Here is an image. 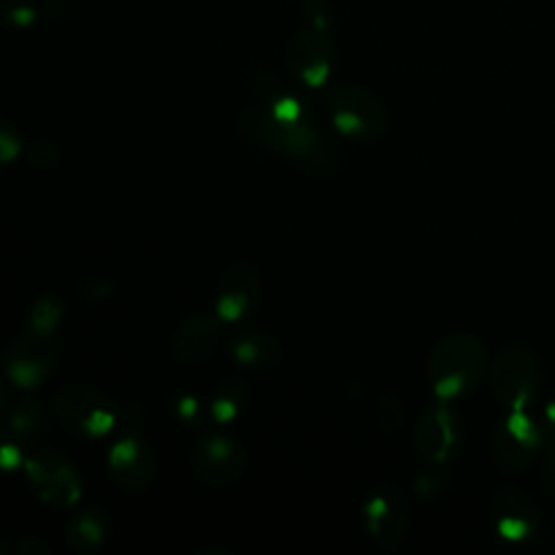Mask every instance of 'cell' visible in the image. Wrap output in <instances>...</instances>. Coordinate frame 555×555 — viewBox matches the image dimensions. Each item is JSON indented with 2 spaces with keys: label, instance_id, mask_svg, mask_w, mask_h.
I'll list each match as a JSON object with an SVG mask.
<instances>
[{
  "label": "cell",
  "instance_id": "484cf974",
  "mask_svg": "<svg viewBox=\"0 0 555 555\" xmlns=\"http://www.w3.org/2000/svg\"><path fill=\"white\" fill-rule=\"evenodd\" d=\"M24 152L20 130L4 117H0V167L13 163Z\"/></svg>",
  "mask_w": 555,
  "mask_h": 555
},
{
  "label": "cell",
  "instance_id": "83f0119b",
  "mask_svg": "<svg viewBox=\"0 0 555 555\" xmlns=\"http://www.w3.org/2000/svg\"><path fill=\"white\" fill-rule=\"evenodd\" d=\"M15 551L20 555H50L52 553V546L41 540V538H35V535H26V538H20L17 544H15Z\"/></svg>",
  "mask_w": 555,
  "mask_h": 555
},
{
  "label": "cell",
  "instance_id": "2e32d148",
  "mask_svg": "<svg viewBox=\"0 0 555 555\" xmlns=\"http://www.w3.org/2000/svg\"><path fill=\"white\" fill-rule=\"evenodd\" d=\"M221 319L212 314L184 317L171 336V356L184 366L206 362L219 347Z\"/></svg>",
  "mask_w": 555,
  "mask_h": 555
},
{
  "label": "cell",
  "instance_id": "52a82bcc",
  "mask_svg": "<svg viewBox=\"0 0 555 555\" xmlns=\"http://www.w3.org/2000/svg\"><path fill=\"white\" fill-rule=\"evenodd\" d=\"M488 379L492 397L501 408L525 410L540 388V360L527 347H505L490 364Z\"/></svg>",
  "mask_w": 555,
  "mask_h": 555
},
{
  "label": "cell",
  "instance_id": "7c38bea8",
  "mask_svg": "<svg viewBox=\"0 0 555 555\" xmlns=\"http://www.w3.org/2000/svg\"><path fill=\"white\" fill-rule=\"evenodd\" d=\"M191 468L208 486H230L245 475L247 451L234 436L206 431L191 447Z\"/></svg>",
  "mask_w": 555,
  "mask_h": 555
},
{
  "label": "cell",
  "instance_id": "d4e9b609",
  "mask_svg": "<svg viewBox=\"0 0 555 555\" xmlns=\"http://www.w3.org/2000/svg\"><path fill=\"white\" fill-rule=\"evenodd\" d=\"M17 466H24L22 440L9 427L0 425V473L15 470Z\"/></svg>",
  "mask_w": 555,
  "mask_h": 555
},
{
  "label": "cell",
  "instance_id": "d6986e66",
  "mask_svg": "<svg viewBox=\"0 0 555 555\" xmlns=\"http://www.w3.org/2000/svg\"><path fill=\"white\" fill-rule=\"evenodd\" d=\"M7 427L24 442H33L37 438L43 436V431L48 429V414L41 401H37L35 397L22 399L20 403H15L7 416Z\"/></svg>",
  "mask_w": 555,
  "mask_h": 555
},
{
  "label": "cell",
  "instance_id": "3957f363",
  "mask_svg": "<svg viewBox=\"0 0 555 555\" xmlns=\"http://www.w3.org/2000/svg\"><path fill=\"white\" fill-rule=\"evenodd\" d=\"M325 108L336 130L358 143L384 139L390 126L384 102L362 85H334L325 93Z\"/></svg>",
  "mask_w": 555,
  "mask_h": 555
},
{
  "label": "cell",
  "instance_id": "5b68a950",
  "mask_svg": "<svg viewBox=\"0 0 555 555\" xmlns=\"http://www.w3.org/2000/svg\"><path fill=\"white\" fill-rule=\"evenodd\" d=\"M24 473L35 496L56 512L76 507L82 499V477L74 462L56 449L43 447L24 457Z\"/></svg>",
  "mask_w": 555,
  "mask_h": 555
},
{
  "label": "cell",
  "instance_id": "ffe728a7",
  "mask_svg": "<svg viewBox=\"0 0 555 555\" xmlns=\"http://www.w3.org/2000/svg\"><path fill=\"white\" fill-rule=\"evenodd\" d=\"M249 388L241 377H225L210 397V416L217 423L234 421L247 405Z\"/></svg>",
  "mask_w": 555,
  "mask_h": 555
},
{
  "label": "cell",
  "instance_id": "e0dca14e",
  "mask_svg": "<svg viewBox=\"0 0 555 555\" xmlns=\"http://www.w3.org/2000/svg\"><path fill=\"white\" fill-rule=\"evenodd\" d=\"M113 531L111 514L100 505L80 507L63 529V542L74 553H93L102 548Z\"/></svg>",
  "mask_w": 555,
  "mask_h": 555
},
{
  "label": "cell",
  "instance_id": "7a4b0ae2",
  "mask_svg": "<svg viewBox=\"0 0 555 555\" xmlns=\"http://www.w3.org/2000/svg\"><path fill=\"white\" fill-rule=\"evenodd\" d=\"M486 345L470 332L444 334L427 356V379L436 399H457L475 392L488 377Z\"/></svg>",
  "mask_w": 555,
  "mask_h": 555
},
{
  "label": "cell",
  "instance_id": "9a60e30c",
  "mask_svg": "<svg viewBox=\"0 0 555 555\" xmlns=\"http://www.w3.org/2000/svg\"><path fill=\"white\" fill-rule=\"evenodd\" d=\"M488 518L499 538L507 542H525L538 531L540 509L527 492L514 486H503L490 499Z\"/></svg>",
  "mask_w": 555,
  "mask_h": 555
},
{
  "label": "cell",
  "instance_id": "9c48e42d",
  "mask_svg": "<svg viewBox=\"0 0 555 555\" xmlns=\"http://www.w3.org/2000/svg\"><path fill=\"white\" fill-rule=\"evenodd\" d=\"M364 531L371 544L382 553H395L408 535L410 503L395 483L377 486L364 501Z\"/></svg>",
  "mask_w": 555,
  "mask_h": 555
},
{
  "label": "cell",
  "instance_id": "4dcf8cb0",
  "mask_svg": "<svg viewBox=\"0 0 555 555\" xmlns=\"http://www.w3.org/2000/svg\"><path fill=\"white\" fill-rule=\"evenodd\" d=\"M9 386H7V382L0 377V412L2 410H7V405H9Z\"/></svg>",
  "mask_w": 555,
  "mask_h": 555
},
{
  "label": "cell",
  "instance_id": "ba28073f",
  "mask_svg": "<svg viewBox=\"0 0 555 555\" xmlns=\"http://www.w3.org/2000/svg\"><path fill=\"white\" fill-rule=\"evenodd\" d=\"M59 358L61 345L54 334H39L26 330L4 347L2 366L7 379L13 386L22 390H35L52 377Z\"/></svg>",
  "mask_w": 555,
  "mask_h": 555
},
{
  "label": "cell",
  "instance_id": "44dd1931",
  "mask_svg": "<svg viewBox=\"0 0 555 555\" xmlns=\"http://www.w3.org/2000/svg\"><path fill=\"white\" fill-rule=\"evenodd\" d=\"M63 301L54 295H41L28 310L26 317V327L30 332H39V334H54L56 325L63 319Z\"/></svg>",
  "mask_w": 555,
  "mask_h": 555
},
{
  "label": "cell",
  "instance_id": "4316f807",
  "mask_svg": "<svg viewBox=\"0 0 555 555\" xmlns=\"http://www.w3.org/2000/svg\"><path fill=\"white\" fill-rule=\"evenodd\" d=\"M542 436H544V444L553 447L555 444V395L544 403L540 416H538Z\"/></svg>",
  "mask_w": 555,
  "mask_h": 555
},
{
  "label": "cell",
  "instance_id": "ac0fdd59",
  "mask_svg": "<svg viewBox=\"0 0 555 555\" xmlns=\"http://www.w3.org/2000/svg\"><path fill=\"white\" fill-rule=\"evenodd\" d=\"M230 356L238 366L254 369V371H267L275 369L282 358L284 349L282 343L262 330H241L236 332L228 343Z\"/></svg>",
  "mask_w": 555,
  "mask_h": 555
},
{
  "label": "cell",
  "instance_id": "603a6c76",
  "mask_svg": "<svg viewBox=\"0 0 555 555\" xmlns=\"http://www.w3.org/2000/svg\"><path fill=\"white\" fill-rule=\"evenodd\" d=\"M403 418H405V405H403L401 397L384 395L377 399L375 421L382 431H386V434L397 431L403 425Z\"/></svg>",
  "mask_w": 555,
  "mask_h": 555
},
{
  "label": "cell",
  "instance_id": "1f68e13d",
  "mask_svg": "<svg viewBox=\"0 0 555 555\" xmlns=\"http://www.w3.org/2000/svg\"><path fill=\"white\" fill-rule=\"evenodd\" d=\"M11 551V544H9V540L4 538V535H0V555H4V553H9Z\"/></svg>",
  "mask_w": 555,
  "mask_h": 555
},
{
  "label": "cell",
  "instance_id": "277c9868",
  "mask_svg": "<svg viewBox=\"0 0 555 555\" xmlns=\"http://www.w3.org/2000/svg\"><path fill=\"white\" fill-rule=\"evenodd\" d=\"M56 421L74 436L102 438L117 421L115 403L102 390L87 384H65L50 401Z\"/></svg>",
  "mask_w": 555,
  "mask_h": 555
},
{
  "label": "cell",
  "instance_id": "f1b7e54d",
  "mask_svg": "<svg viewBox=\"0 0 555 555\" xmlns=\"http://www.w3.org/2000/svg\"><path fill=\"white\" fill-rule=\"evenodd\" d=\"M540 479H542L544 492L551 494V496H555V444H553V447H546V460H544Z\"/></svg>",
  "mask_w": 555,
  "mask_h": 555
},
{
  "label": "cell",
  "instance_id": "4fadbf2b",
  "mask_svg": "<svg viewBox=\"0 0 555 555\" xmlns=\"http://www.w3.org/2000/svg\"><path fill=\"white\" fill-rule=\"evenodd\" d=\"M262 297V278L254 262L232 260L217 280L215 312L221 321L234 323L254 314Z\"/></svg>",
  "mask_w": 555,
  "mask_h": 555
},
{
  "label": "cell",
  "instance_id": "cb8c5ba5",
  "mask_svg": "<svg viewBox=\"0 0 555 555\" xmlns=\"http://www.w3.org/2000/svg\"><path fill=\"white\" fill-rule=\"evenodd\" d=\"M37 17L30 0H0V20L13 28H28Z\"/></svg>",
  "mask_w": 555,
  "mask_h": 555
},
{
  "label": "cell",
  "instance_id": "5bb4252c",
  "mask_svg": "<svg viewBox=\"0 0 555 555\" xmlns=\"http://www.w3.org/2000/svg\"><path fill=\"white\" fill-rule=\"evenodd\" d=\"M108 468L113 481L126 494L150 490L158 473V460L152 444L137 431L119 436L108 451Z\"/></svg>",
  "mask_w": 555,
  "mask_h": 555
},
{
  "label": "cell",
  "instance_id": "8fae6325",
  "mask_svg": "<svg viewBox=\"0 0 555 555\" xmlns=\"http://www.w3.org/2000/svg\"><path fill=\"white\" fill-rule=\"evenodd\" d=\"M338 50L330 28L306 24L286 46V67L306 87H323L334 67Z\"/></svg>",
  "mask_w": 555,
  "mask_h": 555
},
{
  "label": "cell",
  "instance_id": "30bf717a",
  "mask_svg": "<svg viewBox=\"0 0 555 555\" xmlns=\"http://www.w3.org/2000/svg\"><path fill=\"white\" fill-rule=\"evenodd\" d=\"M462 421L444 399L429 403L414 425V453L425 466L442 468L460 449Z\"/></svg>",
  "mask_w": 555,
  "mask_h": 555
},
{
  "label": "cell",
  "instance_id": "7402d4cb",
  "mask_svg": "<svg viewBox=\"0 0 555 555\" xmlns=\"http://www.w3.org/2000/svg\"><path fill=\"white\" fill-rule=\"evenodd\" d=\"M28 160L30 167L39 169V171H48V169H54L61 160V145L52 139H33L30 143L24 145V152H22Z\"/></svg>",
  "mask_w": 555,
  "mask_h": 555
},
{
  "label": "cell",
  "instance_id": "8992f818",
  "mask_svg": "<svg viewBox=\"0 0 555 555\" xmlns=\"http://www.w3.org/2000/svg\"><path fill=\"white\" fill-rule=\"evenodd\" d=\"M490 457L501 473L518 475L529 470L540 451L546 449L538 418L527 410H509L490 434Z\"/></svg>",
  "mask_w": 555,
  "mask_h": 555
},
{
  "label": "cell",
  "instance_id": "6da1fadb",
  "mask_svg": "<svg viewBox=\"0 0 555 555\" xmlns=\"http://www.w3.org/2000/svg\"><path fill=\"white\" fill-rule=\"evenodd\" d=\"M238 128L249 141L308 171L325 173L336 167L334 145L306 115H280L262 102H251L238 111Z\"/></svg>",
  "mask_w": 555,
  "mask_h": 555
},
{
  "label": "cell",
  "instance_id": "f546056e",
  "mask_svg": "<svg viewBox=\"0 0 555 555\" xmlns=\"http://www.w3.org/2000/svg\"><path fill=\"white\" fill-rule=\"evenodd\" d=\"M180 418L182 421H199V412H202V405L193 399V397H180Z\"/></svg>",
  "mask_w": 555,
  "mask_h": 555
}]
</instances>
